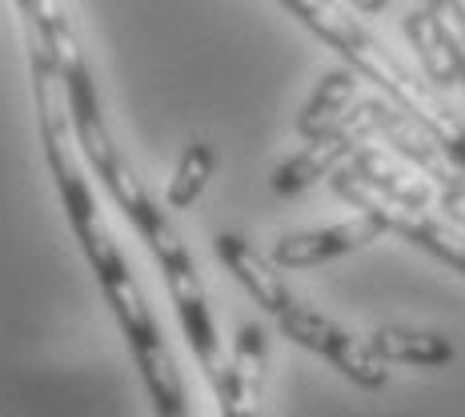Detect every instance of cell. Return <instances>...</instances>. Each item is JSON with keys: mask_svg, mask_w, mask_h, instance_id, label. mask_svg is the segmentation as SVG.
Returning <instances> with one entry per match:
<instances>
[{"mask_svg": "<svg viewBox=\"0 0 465 417\" xmlns=\"http://www.w3.org/2000/svg\"><path fill=\"white\" fill-rule=\"evenodd\" d=\"M144 245L153 249V257H157V265L164 273L173 309H177V322L185 329V342L193 349V357H197L201 373L209 377V385H217L221 370H225V357H221L217 322H213V309H209L205 285H201L197 261H193L185 241H181V233L173 229V221H164L153 237H144Z\"/></svg>", "mask_w": 465, "mask_h": 417, "instance_id": "obj_4", "label": "cell"}, {"mask_svg": "<svg viewBox=\"0 0 465 417\" xmlns=\"http://www.w3.org/2000/svg\"><path fill=\"white\" fill-rule=\"evenodd\" d=\"M329 185L341 201H349L357 213L373 217L385 233H397V237L413 241L418 249H425L430 257L453 265L458 273H465V229L453 225L450 217H433L430 209H410V205H397V201L381 197L373 185H365L349 164L329 173Z\"/></svg>", "mask_w": 465, "mask_h": 417, "instance_id": "obj_5", "label": "cell"}, {"mask_svg": "<svg viewBox=\"0 0 465 417\" xmlns=\"http://www.w3.org/2000/svg\"><path fill=\"white\" fill-rule=\"evenodd\" d=\"M353 8H361V13H385L390 8V0H349Z\"/></svg>", "mask_w": 465, "mask_h": 417, "instance_id": "obj_19", "label": "cell"}, {"mask_svg": "<svg viewBox=\"0 0 465 417\" xmlns=\"http://www.w3.org/2000/svg\"><path fill=\"white\" fill-rule=\"evenodd\" d=\"M281 5H285L309 33H317L329 48H337V56H341L357 76L373 81L385 101H393L401 113H410L418 124H425V129L433 133V141L450 153L453 164H465V124L458 121V113H453L438 96V89H433L430 81H421L381 36H373L370 28L357 21L341 0H281Z\"/></svg>", "mask_w": 465, "mask_h": 417, "instance_id": "obj_1", "label": "cell"}, {"mask_svg": "<svg viewBox=\"0 0 465 417\" xmlns=\"http://www.w3.org/2000/svg\"><path fill=\"white\" fill-rule=\"evenodd\" d=\"M421 5H425V13H430L433 28H438L453 69H458V81L465 84V21H461L458 0H421Z\"/></svg>", "mask_w": 465, "mask_h": 417, "instance_id": "obj_17", "label": "cell"}, {"mask_svg": "<svg viewBox=\"0 0 465 417\" xmlns=\"http://www.w3.org/2000/svg\"><path fill=\"white\" fill-rule=\"evenodd\" d=\"M353 104H357V73L349 69V65L325 73V81L309 93V101L302 104V113H297V133H302L305 141L317 137V133L333 129Z\"/></svg>", "mask_w": 465, "mask_h": 417, "instance_id": "obj_14", "label": "cell"}, {"mask_svg": "<svg viewBox=\"0 0 465 417\" xmlns=\"http://www.w3.org/2000/svg\"><path fill=\"white\" fill-rule=\"evenodd\" d=\"M217 253H221V261H225L229 273L245 285V293L253 297L265 313L277 317L281 309H289L297 302V293L285 285V281H281L273 261H269L265 253H257L245 237H237V233H221V237H217Z\"/></svg>", "mask_w": 465, "mask_h": 417, "instance_id": "obj_12", "label": "cell"}, {"mask_svg": "<svg viewBox=\"0 0 465 417\" xmlns=\"http://www.w3.org/2000/svg\"><path fill=\"white\" fill-rule=\"evenodd\" d=\"M365 141H370V133H365V121L353 104L333 129L309 137V144L297 153V157H289L285 164H281V169L273 173V181H269V189H273L277 197H297V193L313 189L317 181H329V173L341 169Z\"/></svg>", "mask_w": 465, "mask_h": 417, "instance_id": "obj_8", "label": "cell"}, {"mask_svg": "<svg viewBox=\"0 0 465 417\" xmlns=\"http://www.w3.org/2000/svg\"><path fill=\"white\" fill-rule=\"evenodd\" d=\"M357 113H361L370 141L390 144V153H397L401 161H410L421 177L433 181V185H453V181H461V164H453L450 153L433 141V133L413 121L410 113H401L393 101L370 96V101H357Z\"/></svg>", "mask_w": 465, "mask_h": 417, "instance_id": "obj_7", "label": "cell"}, {"mask_svg": "<svg viewBox=\"0 0 465 417\" xmlns=\"http://www.w3.org/2000/svg\"><path fill=\"white\" fill-rule=\"evenodd\" d=\"M265 329L245 322L232 337V357L217 377L221 417H261V397H265Z\"/></svg>", "mask_w": 465, "mask_h": 417, "instance_id": "obj_10", "label": "cell"}, {"mask_svg": "<svg viewBox=\"0 0 465 417\" xmlns=\"http://www.w3.org/2000/svg\"><path fill=\"white\" fill-rule=\"evenodd\" d=\"M377 357L385 365H450L453 362V342L441 333H421V329H397V325H385V329H373L370 342Z\"/></svg>", "mask_w": 465, "mask_h": 417, "instance_id": "obj_13", "label": "cell"}, {"mask_svg": "<svg viewBox=\"0 0 465 417\" xmlns=\"http://www.w3.org/2000/svg\"><path fill=\"white\" fill-rule=\"evenodd\" d=\"M405 36H410L413 53H418L421 69H425V81L433 84V89H450V84H458V69H453L450 53H445L438 28H433L430 13L418 8V13H405Z\"/></svg>", "mask_w": 465, "mask_h": 417, "instance_id": "obj_16", "label": "cell"}, {"mask_svg": "<svg viewBox=\"0 0 465 417\" xmlns=\"http://www.w3.org/2000/svg\"><path fill=\"white\" fill-rule=\"evenodd\" d=\"M381 225L365 213L349 221H337V225H322V229H302V233H289L281 237L273 249H269V261L277 269H313V265H325V261H337V257H349L357 249L373 245L381 237Z\"/></svg>", "mask_w": 465, "mask_h": 417, "instance_id": "obj_9", "label": "cell"}, {"mask_svg": "<svg viewBox=\"0 0 465 417\" xmlns=\"http://www.w3.org/2000/svg\"><path fill=\"white\" fill-rule=\"evenodd\" d=\"M213 173H217V149L209 141H189L185 153L177 157L169 181V209H189L197 205V197L209 189Z\"/></svg>", "mask_w": 465, "mask_h": 417, "instance_id": "obj_15", "label": "cell"}, {"mask_svg": "<svg viewBox=\"0 0 465 417\" xmlns=\"http://www.w3.org/2000/svg\"><path fill=\"white\" fill-rule=\"evenodd\" d=\"M365 185H373L381 197L397 201V205H410V209H433L438 201V185L430 177H421L410 161H401L397 153L381 149V144H370L365 141L353 157L345 161Z\"/></svg>", "mask_w": 465, "mask_h": 417, "instance_id": "obj_11", "label": "cell"}, {"mask_svg": "<svg viewBox=\"0 0 465 417\" xmlns=\"http://www.w3.org/2000/svg\"><path fill=\"white\" fill-rule=\"evenodd\" d=\"M277 325H281V333H285L293 345L322 353L325 362L333 365V370H341L349 382L361 385V390H381V385L390 382V370H385V362L361 342V337L345 333L341 325L329 322L322 309L305 305L302 297H297L289 309H281Z\"/></svg>", "mask_w": 465, "mask_h": 417, "instance_id": "obj_6", "label": "cell"}, {"mask_svg": "<svg viewBox=\"0 0 465 417\" xmlns=\"http://www.w3.org/2000/svg\"><path fill=\"white\" fill-rule=\"evenodd\" d=\"M458 8H461V21H465V0H458Z\"/></svg>", "mask_w": 465, "mask_h": 417, "instance_id": "obj_21", "label": "cell"}, {"mask_svg": "<svg viewBox=\"0 0 465 417\" xmlns=\"http://www.w3.org/2000/svg\"><path fill=\"white\" fill-rule=\"evenodd\" d=\"M89 257L93 273H96V285H101L104 302H109L116 325H121L124 342H129V353L141 370V382L149 390V402H153V413L164 417V413H185L193 410L189 405V390H185V377H181L177 362H173L169 345L161 337V325H157V313L144 302L137 277H133L129 261H124L116 237L101 241L93 249H81Z\"/></svg>", "mask_w": 465, "mask_h": 417, "instance_id": "obj_2", "label": "cell"}, {"mask_svg": "<svg viewBox=\"0 0 465 417\" xmlns=\"http://www.w3.org/2000/svg\"><path fill=\"white\" fill-rule=\"evenodd\" d=\"M53 65H56V76H61V93H64V104H69L76 144H81L89 169L101 177V185L109 189V197L121 205V213L133 221V229H137L141 237L157 233L169 217H164V209H157V201L141 185L137 169H133L129 157L121 153V144L113 141L109 124H104V113H101V96H96L93 73H89V65H84V53L73 48V53L56 56Z\"/></svg>", "mask_w": 465, "mask_h": 417, "instance_id": "obj_3", "label": "cell"}, {"mask_svg": "<svg viewBox=\"0 0 465 417\" xmlns=\"http://www.w3.org/2000/svg\"><path fill=\"white\" fill-rule=\"evenodd\" d=\"M453 225L465 229V181H453V185H438V201H433Z\"/></svg>", "mask_w": 465, "mask_h": 417, "instance_id": "obj_18", "label": "cell"}, {"mask_svg": "<svg viewBox=\"0 0 465 417\" xmlns=\"http://www.w3.org/2000/svg\"><path fill=\"white\" fill-rule=\"evenodd\" d=\"M164 417H193V410L189 413H164Z\"/></svg>", "mask_w": 465, "mask_h": 417, "instance_id": "obj_20", "label": "cell"}]
</instances>
